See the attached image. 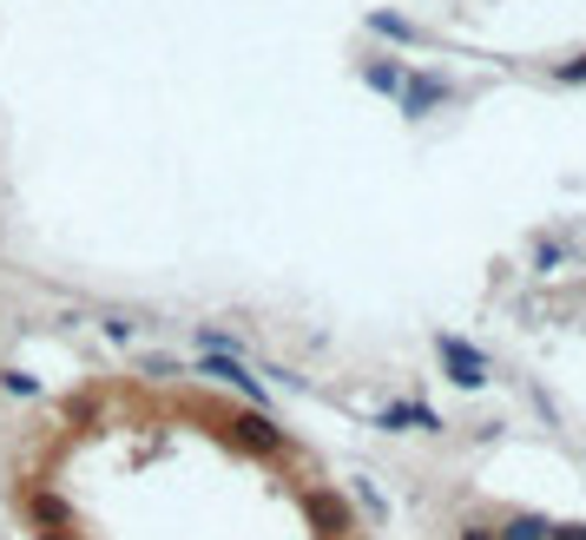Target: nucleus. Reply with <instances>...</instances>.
Returning a JSON list of instances; mask_svg holds the SVG:
<instances>
[{
    "instance_id": "f257e3e1",
    "label": "nucleus",
    "mask_w": 586,
    "mask_h": 540,
    "mask_svg": "<svg viewBox=\"0 0 586 540\" xmlns=\"http://www.w3.org/2000/svg\"><path fill=\"white\" fill-rule=\"evenodd\" d=\"M0 540H376V521L244 383L112 356L0 422Z\"/></svg>"
}]
</instances>
